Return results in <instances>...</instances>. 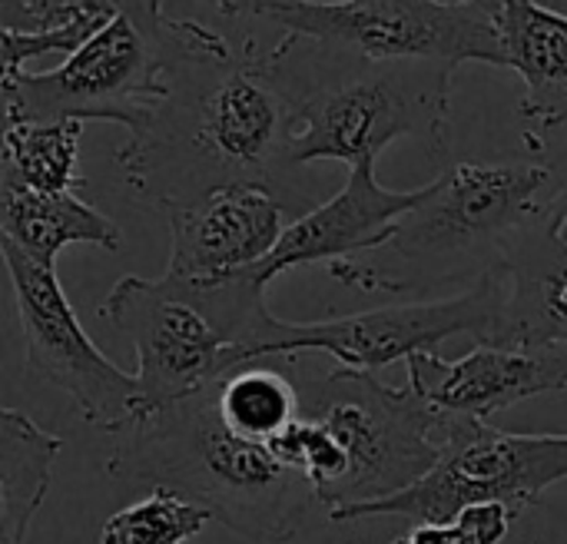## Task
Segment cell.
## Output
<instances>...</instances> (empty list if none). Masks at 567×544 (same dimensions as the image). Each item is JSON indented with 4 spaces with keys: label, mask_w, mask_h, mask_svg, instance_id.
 <instances>
[{
    "label": "cell",
    "mask_w": 567,
    "mask_h": 544,
    "mask_svg": "<svg viewBox=\"0 0 567 544\" xmlns=\"http://www.w3.org/2000/svg\"><path fill=\"white\" fill-rule=\"evenodd\" d=\"M0 239L23 249L30 259L53 266L66 246H96L116 253L123 246L120 226L90 206L83 196L33 193L0 183Z\"/></svg>",
    "instance_id": "cell-17"
},
{
    "label": "cell",
    "mask_w": 567,
    "mask_h": 544,
    "mask_svg": "<svg viewBox=\"0 0 567 544\" xmlns=\"http://www.w3.org/2000/svg\"><path fill=\"white\" fill-rule=\"evenodd\" d=\"M505 299V276L498 263L472 283L468 292L432 299V302H395L355 316L322 319V322H286L276 319L272 342L262 356H296V352H329L346 369L375 372L392 362H409L419 352H439L452 336H472L485 346L498 326Z\"/></svg>",
    "instance_id": "cell-11"
},
{
    "label": "cell",
    "mask_w": 567,
    "mask_h": 544,
    "mask_svg": "<svg viewBox=\"0 0 567 544\" xmlns=\"http://www.w3.org/2000/svg\"><path fill=\"white\" fill-rule=\"evenodd\" d=\"M565 479L567 435L502 432L478 419L442 415L439 465L419 485L395 499L342 512L332 522L395 515L415 525H452L472 505H505L525 515Z\"/></svg>",
    "instance_id": "cell-9"
},
{
    "label": "cell",
    "mask_w": 567,
    "mask_h": 544,
    "mask_svg": "<svg viewBox=\"0 0 567 544\" xmlns=\"http://www.w3.org/2000/svg\"><path fill=\"white\" fill-rule=\"evenodd\" d=\"M0 256L13 283L30 372L66 392L76 415L103 432L116 435L136 422L143 415V392L136 376H126L86 336L56 279V266L30 259L7 239H0Z\"/></svg>",
    "instance_id": "cell-10"
},
{
    "label": "cell",
    "mask_w": 567,
    "mask_h": 544,
    "mask_svg": "<svg viewBox=\"0 0 567 544\" xmlns=\"http://www.w3.org/2000/svg\"><path fill=\"white\" fill-rule=\"evenodd\" d=\"M213 522L209 512L199 505L153 489L143 502L120 509L106 519L100 544H186Z\"/></svg>",
    "instance_id": "cell-21"
},
{
    "label": "cell",
    "mask_w": 567,
    "mask_h": 544,
    "mask_svg": "<svg viewBox=\"0 0 567 544\" xmlns=\"http://www.w3.org/2000/svg\"><path fill=\"white\" fill-rule=\"evenodd\" d=\"M545 213L555 219V226H558V233L567 239V183L558 189V196H551L548 203H545Z\"/></svg>",
    "instance_id": "cell-25"
},
{
    "label": "cell",
    "mask_w": 567,
    "mask_h": 544,
    "mask_svg": "<svg viewBox=\"0 0 567 544\" xmlns=\"http://www.w3.org/2000/svg\"><path fill=\"white\" fill-rule=\"evenodd\" d=\"M425 199L422 189H385L375 176V160L355 163L349 170L346 186L326 203L312 206L306 216L292 219L279 239V246L249 273L246 279L269 289L279 273L302 269L312 263H352L359 253L382 249L405 213H412Z\"/></svg>",
    "instance_id": "cell-12"
},
{
    "label": "cell",
    "mask_w": 567,
    "mask_h": 544,
    "mask_svg": "<svg viewBox=\"0 0 567 544\" xmlns=\"http://www.w3.org/2000/svg\"><path fill=\"white\" fill-rule=\"evenodd\" d=\"M80 136L83 123L50 120V123H3V160L0 183L23 186L33 193L80 196Z\"/></svg>",
    "instance_id": "cell-19"
},
{
    "label": "cell",
    "mask_w": 567,
    "mask_h": 544,
    "mask_svg": "<svg viewBox=\"0 0 567 544\" xmlns=\"http://www.w3.org/2000/svg\"><path fill=\"white\" fill-rule=\"evenodd\" d=\"M216 399H219L223 422L236 435L259 442V445L276 442L289 425H296L302 419L299 382H292L289 376L266 369L259 362L243 366V369L229 372L226 379H219Z\"/></svg>",
    "instance_id": "cell-20"
},
{
    "label": "cell",
    "mask_w": 567,
    "mask_h": 544,
    "mask_svg": "<svg viewBox=\"0 0 567 544\" xmlns=\"http://www.w3.org/2000/svg\"><path fill=\"white\" fill-rule=\"evenodd\" d=\"M498 269L508 289L485 346L567 349V239L545 206L502 249Z\"/></svg>",
    "instance_id": "cell-15"
},
{
    "label": "cell",
    "mask_w": 567,
    "mask_h": 544,
    "mask_svg": "<svg viewBox=\"0 0 567 544\" xmlns=\"http://www.w3.org/2000/svg\"><path fill=\"white\" fill-rule=\"evenodd\" d=\"M130 196L153 209L193 206L219 189H272L292 219L312 199L292 183V110L249 37L196 57L173 100L116 150Z\"/></svg>",
    "instance_id": "cell-1"
},
{
    "label": "cell",
    "mask_w": 567,
    "mask_h": 544,
    "mask_svg": "<svg viewBox=\"0 0 567 544\" xmlns=\"http://www.w3.org/2000/svg\"><path fill=\"white\" fill-rule=\"evenodd\" d=\"M262 60L292 110L296 166L336 160L352 170L399 136H419L435 156L449 146L452 63L369 60L296 37Z\"/></svg>",
    "instance_id": "cell-3"
},
{
    "label": "cell",
    "mask_w": 567,
    "mask_h": 544,
    "mask_svg": "<svg viewBox=\"0 0 567 544\" xmlns=\"http://www.w3.org/2000/svg\"><path fill=\"white\" fill-rule=\"evenodd\" d=\"M505 66L525 80L518 113L545 130L567 123V13L538 0H495Z\"/></svg>",
    "instance_id": "cell-16"
},
{
    "label": "cell",
    "mask_w": 567,
    "mask_h": 544,
    "mask_svg": "<svg viewBox=\"0 0 567 544\" xmlns=\"http://www.w3.org/2000/svg\"><path fill=\"white\" fill-rule=\"evenodd\" d=\"M286 203L262 186L219 189L193 206L166 209L169 266L166 276L219 283L256 269L286 233Z\"/></svg>",
    "instance_id": "cell-13"
},
{
    "label": "cell",
    "mask_w": 567,
    "mask_h": 544,
    "mask_svg": "<svg viewBox=\"0 0 567 544\" xmlns=\"http://www.w3.org/2000/svg\"><path fill=\"white\" fill-rule=\"evenodd\" d=\"M515 519L518 515L512 509H505V505H472L455 519V525L462 532H468L478 544H498L508 535Z\"/></svg>",
    "instance_id": "cell-23"
},
{
    "label": "cell",
    "mask_w": 567,
    "mask_h": 544,
    "mask_svg": "<svg viewBox=\"0 0 567 544\" xmlns=\"http://www.w3.org/2000/svg\"><path fill=\"white\" fill-rule=\"evenodd\" d=\"M551 179L538 160L455 163L425 186V199L402 216L379 263H336L329 276L365 292H415L439 283L482 279L512 236L542 209L535 199Z\"/></svg>",
    "instance_id": "cell-6"
},
{
    "label": "cell",
    "mask_w": 567,
    "mask_h": 544,
    "mask_svg": "<svg viewBox=\"0 0 567 544\" xmlns=\"http://www.w3.org/2000/svg\"><path fill=\"white\" fill-rule=\"evenodd\" d=\"M229 47L223 33L173 17L156 0H123L116 17L53 70L3 76V123L110 120L140 133L176 93L183 70Z\"/></svg>",
    "instance_id": "cell-4"
},
{
    "label": "cell",
    "mask_w": 567,
    "mask_h": 544,
    "mask_svg": "<svg viewBox=\"0 0 567 544\" xmlns=\"http://www.w3.org/2000/svg\"><path fill=\"white\" fill-rule=\"evenodd\" d=\"M409 389L442 415L488 422L525 399L567 389V349L475 346L462 359L419 352L405 362Z\"/></svg>",
    "instance_id": "cell-14"
},
{
    "label": "cell",
    "mask_w": 567,
    "mask_h": 544,
    "mask_svg": "<svg viewBox=\"0 0 567 544\" xmlns=\"http://www.w3.org/2000/svg\"><path fill=\"white\" fill-rule=\"evenodd\" d=\"M302 419L316 422L342 452L346 475L319 505L329 519L395 499L439 465L442 412L412 389H395L375 372L336 366L299 382Z\"/></svg>",
    "instance_id": "cell-7"
},
{
    "label": "cell",
    "mask_w": 567,
    "mask_h": 544,
    "mask_svg": "<svg viewBox=\"0 0 567 544\" xmlns=\"http://www.w3.org/2000/svg\"><path fill=\"white\" fill-rule=\"evenodd\" d=\"M63 442L30 415L0 409V544H23L40 512Z\"/></svg>",
    "instance_id": "cell-18"
},
{
    "label": "cell",
    "mask_w": 567,
    "mask_h": 544,
    "mask_svg": "<svg viewBox=\"0 0 567 544\" xmlns=\"http://www.w3.org/2000/svg\"><path fill=\"white\" fill-rule=\"evenodd\" d=\"M100 319L136 352L146 415L262 362L279 316L266 306V289L246 276L189 283L163 273L123 276L100 302Z\"/></svg>",
    "instance_id": "cell-5"
},
{
    "label": "cell",
    "mask_w": 567,
    "mask_h": 544,
    "mask_svg": "<svg viewBox=\"0 0 567 544\" xmlns=\"http://www.w3.org/2000/svg\"><path fill=\"white\" fill-rule=\"evenodd\" d=\"M213 7L369 60L505 66L495 0H219Z\"/></svg>",
    "instance_id": "cell-8"
},
{
    "label": "cell",
    "mask_w": 567,
    "mask_h": 544,
    "mask_svg": "<svg viewBox=\"0 0 567 544\" xmlns=\"http://www.w3.org/2000/svg\"><path fill=\"white\" fill-rule=\"evenodd\" d=\"M106 10H113V0H3L0 33H20V37L60 33Z\"/></svg>",
    "instance_id": "cell-22"
},
{
    "label": "cell",
    "mask_w": 567,
    "mask_h": 544,
    "mask_svg": "<svg viewBox=\"0 0 567 544\" xmlns=\"http://www.w3.org/2000/svg\"><path fill=\"white\" fill-rule=\"evenodd\" d=\"M216 386L120 429L106 472L166 489L252 544L289 542L319 495L269 445L249 442L223 422Z\"/></svg>",
    "instance_id": "cell-2"
},
{
    "label": "cell",
    "mask_w": 567,
    "mask_h": 544,
    "mask_svg": "<svg viewBox=\"0 0 567 544\" xmlns=\"http://www.w3.org/2000/svg\"><path fill=\"white\" fill-rule=\"evenodd\" d=\"M392 544H478V542L452 522V525H415L409 535L395 538Z\"/></svg>",
    "instance_id": "cell-24"
}]
</instances>
